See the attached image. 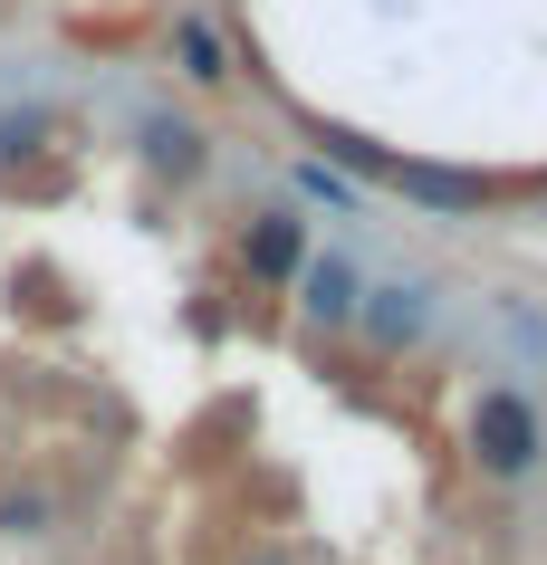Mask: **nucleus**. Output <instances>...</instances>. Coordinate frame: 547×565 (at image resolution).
Masks as SVG:
<instances>
[{"label": "nucleus", "instance_id": "nucleus-6", "mask_svg": "<svg viewBox=\"0 0 547 565\" xmlns=\"http://www.w3.org/2000/svg\"><path fill=\"white\" fill-rule=\"evenodd\" d=\"M145 145H154V163H164V173H192V163H202V135H192V125H154Z\"/></svg>", "mask_w": 547, "mask_h": 565}, {"label": "nucleus", "instance_id": "nucleus-2", "mask_svg": "<svg viewBox=\"0 0 547 565\" xmlns=\"http://www.w3.org/2000/svg\"><path fill=\"white\" fill-rule=\"evenodd\" d=\"M298 307H307V317H327V327H346V317H356V268H346V259H336V249H327V259H298Z\"/></svg>", "mask_w": 547, "mask_h": 565}, {"label": "nucleus", "instance_id": "nucleus-1", "mask_svg": "<svg viewBox=\"0 0 547 565\" xmlns=\"http://www.w3.org/2000/svg\"><path fill=\"white\" fill-rule=\"evenodd\" d=\"M471 450H481L490 479H518V470L547 450V441H538V413H528L518 393H481V403H471Z\"/></svg>", "mask_w": 547, "mask_h": 565}, {"label": "nucleus", "instance_id": "nucleus-4", "mask_svg": "<svg viewBox=\"0 0 547 565\" xmlns=\"http://www.w3.org/2000/svg\"><path fill=\"white\" fill-rule=\"evenodd\" d=\"M250 268L260 278H298V221H260L250 231Z\"/></svg>", "mask_w": 547, "mask_h": 565}, {"label": "nucleus", "instance_id": "nucleus-5", "mask_svg": "<svg viewBox=\"0 0 547 565\" xmlns=\"http://www.w3.org/2000/svg\"><path fill=\"white\" fill-rule=\"evenodd\" d=\"M173 49H182V77H202V87L231 77V67H221V39L202 30V20H173Z\"/></svg>", "mask_w": 547, "mask_h": 565}, {"label": "nucleus", "instance_id": "nucleus-3", "mask_svg": "<svg viewBox=\"0 0 547 565\" xmlns=\"http://www.w3.org/2000/svg\"><path fill=\"white\" fill-rule=\"evenodd\" d=\"M365 327H375V345H413V335L432 327V288H413V278H395V288H375V307H365Z\"/></svg>", "mask_w": 547, "mask_h": 565}, {"label": "nucleus", "instance_id": "nucleus-7", "mask_svg": "<svg viewBox=\"0 0 547 565\" xmlns=\"http://www.w3.org/2000/svg\"><path fill=\"white\" fill-rule=\"evenodd\" d=\"M298 192H307V202H327V211H356V182L327 173V163H298Z\"/></svg>", "mask_w": 547, "mask_h": 565}]
</instances>
